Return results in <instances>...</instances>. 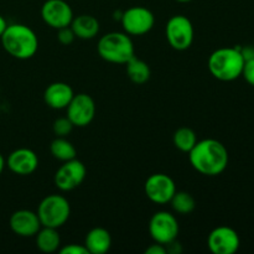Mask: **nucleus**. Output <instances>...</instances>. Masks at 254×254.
Returning <instances> with one entry per match:
<instances>
[{"label": "nucleus", "mask_w": 254, "mask_h": 254, "mask_svg": "<svg viewBox=\"0 0 254 254\" xmlns=\"http://www.w3.org/2000/svg\"><path fill=\"white\" fill-rule=\"evenodd\" d=\"M191 166L197 173L206 176H217L228 165V151L221 141L216 139L197 140L189 153Z\"/></svg>", "instance_id": "nucleus-1"}, {"label": "nucleus", "mask_w": 254, "mask_h": 254, "mask_svg": "<svg viewBox=\"0 0 254 254\" xmlns=\"http://www.w3.org/2000/svg\"><path fill=\"white\" fill-rule=\"evenodd\" d=\"M146 254H165L166 252V247L164 245H160V243L154 242V245L149 246L148 248L145 250Z\"/></svg>", "instance_id": "nucleus-28"}, {"label": "nucleus", "mask_w": 254, "mask_h": 254, "mask_svg": "<svg viewBox=\"0 0 254 254\" xmlns=\"http://www.w3.org/2000/svg\"><path fill=\"white\" fill-rule=\"evenodd\" d=\"M10 171L20 176L31 175L39 168V156L34 150L27 148H19L10 153L6 160Z\"/></svg>", "instance_id": "nucleus-15"}, {"label": "nucleus", "mask_w": 254, "mask_h": 254, "mask_svg": "<svg viewBox=\"0 0 254 254\" xmlns=\"http://www.w3.org/2000/svg\"><path fill=\"white\" fill-rule=\"evenodd\" d=\"M241 54H242L245 61L247 60L254 59V47L253 46H246V47H240Z\"/></svg>", "instance_id": "nucleus-29"}, {"label": "nucleus", "mask_w": 254, "mask_h": 254, "mask_svg": "<svg viewBox=\"0 0 254 254\" xmlns=\"http://www.w3.org/2000/svg\"><path fill=\"white\" fill-rule=\"evenodd\" d=\"M84 247L89 254H104L112 247V236L106 228L94 227L84 238Z\"/></svg>", "instance_id": "nucleus-17"}, {"label": "nucleus", "mask_w": 254, "mask_h": 254, "mask_svg": "<svg viewBox=\"0 0 254 254\" xmlns=\"http://www.w3.org/2000/svg\"><path fill=\"white\" fill-rule=\"evenodd\" d=\"M50 153H51V155L55 159L62 161V163L72 160L77 155V150L73 144L69 140H67V138H64V136H56L51 141Z\"/></svg>", "instance_id": "nucleus-21"}, {"label": "nucleus", "mask_w": 254, "mask_h": 254, "mask_svg": "<svg viewBox=\"0 0 254 254\" xmlns=\"http://www.w3.org/2000/svg\"><path fill=\"white\" fill-rule=\"evenodd\" d=\"M98 55L109 64H126L135 56V49L130 36L126 32L113 31L103 35L97 45Z\"/></svg>", "instance_id": "nucleus-4"}, {"label": "nucleus", "mask_w": 254, "mask_h": 254, "mask_svg": "<svg viewBox=\"0 0 254 254\" xmlns=\"http://www.w3.org/2000/svg\"><path fill=\"white\" fill-rule=\"evenodd\" d=\"M179 222L175 216L168 211H158L149 221V233L154 242L166 246L178 238Z\"/></svg>", "instance_id": "nucleus-8"}, {"label": "nucleus", "mask_w": 254, "mask_h": 254, "mask_svg": "<svg viewBox=\"0 0 254 254\" xmlns=\"http://www.w3.org/2000/svg\"><path fill=\"white\" fill-rule=\"evenodd\" d=\"M67 118L74 127L84 128L89 126L96 116V103L93 98L87 93L74 94L66 108Z\"/></svg>", "instance_id": "nucleus-11"}, {"label": "nucleus", "mask_w": 254, "mask_h": 254, "mask_svg": "<svg viewBox=\"0 0 254 254\" xmlns=\"http://www.w3.org/2000/svg\"><path fill=\"white\" fill-rule=\"evenodd\" d=\"M69 26L73 30L77 39L81 40L94 39L99 32V21L88 14H82L73 17Z\"/></svg>", "instance_id": "nucleus-18"}, {"label": "nucleus", "mask_w": 254, "mask_h": 254, "mask_svg": "<svg viewBox=\"0 0 254 254\" xmlns=\"http://www.w3.org/2000/svg\"><path fill=\"white\" fill-rule=\"evenodd\" d=\"M123 30L129 36H141L150 31L155 25V16L145 6H131L122 14Z\"/></svg>", "instance_id": "nucleus-7"}, {"label": "nucleus", "mask_w": 254, "mask_h": 254, "mask_svg": "<svg viewBox=\"0 0 254 254\" xmlns=\"http://www.w3.org/2000/svg\"><path fill=\"white\" fill-rule=\"evenodd\" d=\"M41 17L47 26L55 30L69 26L73 20V11L64 0H46L41 7Z\"/></svg>", "instance_id": "nucleus-12"}, {"label": "nucleus", "mask_w": 254, "mask_h": 254, "mask_svg": "<svg viewBox=\"0 0 254 254\" xmlns=\"http://www.w3.org/2000/svg\"><path fill=\"white\" fill-rule=\"evenodd\" d=\"M74 92L68 83L64 82H54L49 84L44 92V101L47 107L52 109H66L71 99L73 98Z\"/></svg>", "instance_id": "nucleus-16"}, {"label": "nucleus", "mask_w": 254, "mask_h": 254, "mask_svg": "<svg viewBox=\"0 0 254 254\" xmlns=\"http://www.w3.org/2000/svg\"><path fill=\"white\" fill-rule=\"evenodd\" d=\"M74 39H76V35H74L71 26H64L57 30V40H59L60 44L68 46L74 41Z\"/></svg>", "instance_id": "nucleus-25"}, {"label": "nucleus", "mask_w": 254, "mask_h": 254, "mask_svg": "<svg viewBox=\"0 0 254 254\" xmlns=\"http://www.w3.org/2000/svg\"><path fill=\"white\" fill-rule=\"evenodd\" d=\"M6 26H7L6 20H5L4 17H2L1 15H0V37H1V35L4 34V31H5V29H6Z\"/></svg>", "instance_id": "nucleus-30"}, {"label": "nucleus", "mask_w": 254, "mask_h": 254, "mask_svg": "<svg viewBox=\"0 0 254 254\" xmlns=\"http://www.w3.org/2000/svg\"><path fill=\"white\" fill-rule=\"evenodd\" d=\"M242 76L245 77L246 81L254 87V59L247 60L243 66Z\"/></svg>", "instance_id": "nucleus-26"}, {"label": "nucleus", "mask_w": 254, "mask_h": 254, "mask_svg": "<svg viewBox=\"0 0 254 254\" xmlns=\"http://www.w3.org/2000/svg\"><path fill=\"white\" fill-rule=\"evenodd\" d=\"M245 59L238 47H221L208 57V71L216 79L231 82L242 76Z\"/></svg>", "instance_id": "nucleus-3"}, {"label": "nucleus", "mask_w": 254, "mask_h": 254, "mask_svg": "<svg viewBox=\"0 0 254 254\" xmlns=\"http://www.w3.org/2000/svg\"><path fill=\"white\" fill-rule=\"evenodd\" d=\"M35 240H36V247L42 253L57 252L61 247V237H60L59 228L44 227L42 226L39 232L35 235Z\"/></svg>", "instance_id": "nucleus-19"}, {"label": "nucleus", "mask_w": 254, "mask_h": 254, "mask_svg": "<svg viewBox=\"0 0 254 254\" xmlns=\"http://www.w3.org/2000/svg\"><path fill=\"white\" fill-rule=\"evenodd\" d=\"M5 165H6V161H5L4 156H2L1 154H0V175H1V173H2V171H4Z\"/></svg>", "instance_id": "nucleus-31"}, {"label": "nucleus", "mask_w": 254, "mask_h": 254, "mask_svg": "<svg viewBox=\"0 0 254 254\" xmlns=\"http://www.w3.org/2000/svg\"><path fill=\"white\" fill-rule=\"evenodd\" d=\"M171 207L179 215H190L196 208V201L191 193L186 191H176L170 200Z\"/></svg>", "instance_id": "nucleus-23"}, {"label": "nucleus", "mask_w": 254, "mask_h": 254, "mask_svg": "<svg viewBox=\"0 0 254 254\" xmlns=\"http://www.w3.org/2000/svg\"><path fill=\"white\" fill-rule=\"evenodd\" d=\"M36 213L41 226L60 228L68 221L71 216V205L64 196L51 193L42 198Z\"/></svg>", "instance_id": "nucleus-5"}, {"label": "nucleus", "mask_w": 254, "mask_h": 254, "mask_svg": "<svg viewBox=\"0 0 254 254\" xmlns=\"http://www.w3.org/2000/svg\"><path fill=\"white\" fill-rule=\"evenodd\" d=\"M174 145L183 153H190L191 149L197 143V135L195 131L188 127H181L173 135Z\"/></svg>", "instance_id": "nucleus-22"}, {"label": "nucleus", "mask_w": 254, "mask_h": 254, "mask_svg": "<svg viewBox=\"0 0 254 254\" xmlns=\"http://www.w3.org/2000/svg\"><path fill=\"white\" fill-rule=\"evenodd\" d=\"M175 1H178V2H190V1H192V0H175Z\"/></svg>", "instance_id": "nucleus-32"}, {"label": "nucleus", "mask_w": 254, "mask_h": 254, "mask_svg": "<svg viewBox=\"0 0 254 254\" xmlns=\"http://www.w3.org/2000/svg\"><path fill=\"white\" fill-rule=\"evenodd\" d=\"M87 176V169L78 159L64 161L55 174V185L61 191H72L78 188Z\"/></svg>", "instance_id": "nucleus-9"}, {"label": "nucleus", "mask_w": 254, "mask_h": 254, "mask_svg": "<svg viewBox=\"0 0 254 254\" xmlns=\"http://www.w3.org/2000/svg\"><path fill=\"white\" fill-rule=\"evenodd\" d=\"M0 40L5 51L17 60L31 59L39 50L37 35L24 24L7 25Z\"/></svg>", "instance_id": "nucleus-2"}, {"label": "nucleus", "mask_w": 254, "mask_h": 254, "mask_svg": "<svg viewBox=\"0 0 254 254\" xmlns=\"http://www.w3.org/2000/svg\"><path fill=\"white\" fill-rule=\"evenodd\" d=\"M127 76L129 77L133 83L135 84H144L150 79L151 71L149 64L143 60L138 59L136 56L131 57L126 64Z\"/></svg>", "instance_id": "nucleus-20"}, {"label": "nucleus", "mask_w": 254, "mask_h": 254, "mask_svg": "<svg viewBox=\"0 0 254 254\" xmlns=\"http://www.w3.org/2000/svg\"><path fill=\"white\" fill-rule=\"evenodd\" d=\"M166 40L176 51L190 49L195 39V30L191 20L185 15H174L166 22Z\"/></svg>", "instance_id": "nucleus-6"}, {"label": "nucleus", "mask_w": 254, "mask_h": 254, "mask_svg": "<svg viewBox=\"0 0 254 254\" xmlns=\"http://www.w3.org/2000/svg\"><path fill=\"white\" fill-rule=\"evenodd\" d=\"M10 228L19 237H35L42 227L36 212L31 210H17L10 216Z\"/></svg>", "instance_id": "nucleus-14"}, {"label": "nucleus", "mask_w": 254, "mask_h": 254, "mask_svg": "<svg viewBox=\"0 0 254 254\" xmlns=\"http://www.w3.org/2000/svg\"><path fill=\"white\" fill-rule=\"evenodd\" d=\"M59 252L61 254H89L84 245H74V243L60 248Z\"/></svg>", "instance_id": "nucleus-27"}, {"label": "nucleus", "mask_w": 254, "mask_h": 254, "mask_svg": "<svg viewBox=\"0 0 254 254\" xmlns=\"http://www.w3.org/2000/svg\"><path fill=\"white\" fill-rule=\"evenodd\" d=\"M145 195L151 202L156 205H165L170 202L176 192L175 181L166 174H153L149 176L144 185Z\"/></svg>", "instance_id": "nucleus-10"}, {"label": "nucleus", "mask_w": 254, "mask_h": 254, "mask_svg": "<svg viewBox=\"0 0 254 254\" xmlns=\"http://www.w3.org/2000/svg\"><path fill=\"white\" fill-rule=\"evenodd\" d=\"M241 245L238 233L228 226H220L207 237L208 250L213 254H235Z\"/></svg>", "instance_id": "nucleus-13"}, {"label": "nucleus", "mask_w": 254, "mask_h": 254, "mask_svg": "<svg viewBox=\"0 0 254 254\" xmlns=\"http://www.w3.org/2000/svg\"><path fill=\"white\" fill-rule=\"evenodd\" d=\"M74 126L71 121L66 117H61V118H57L56 121L52 124V130L56 136H64L67 138V135L71 134V131L73 130Z\"/></svg>", "instance_id": "nucleus-24"}]
</instances>
